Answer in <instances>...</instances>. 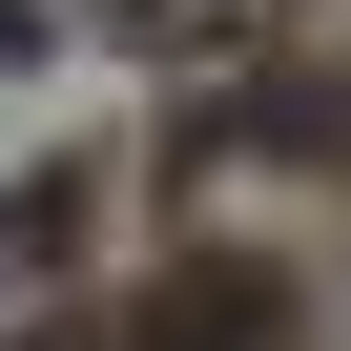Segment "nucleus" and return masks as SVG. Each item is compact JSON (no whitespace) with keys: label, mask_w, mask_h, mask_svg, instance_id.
Masks as SVG:
<instances>
[{"label":"nucleus","mask_w":351,"mask_h":351,"mask_svg":"<svg viewBox=\"0 0 351 351\" xmlns=\"http://www.w3.org/2000/svg\"><path fill=\"white\" fill-rule=\"evenodd\" d=\"M145 351H269V289H207L186 330H145Z\"/></svg>","instance_id":"obj_2"},{"label":"nucleus","mask_w":351,"mask_h":351,"mask_svg":"<svg viewBox=\"0 0 351 351\" xmlns=\"http://www.w3.org/2000/svg\"><path fill=\"white\" fill-rule=\"evenodd\" d=\"M124 42H248V0H104Z\"/></svg>","instance_id":"obj_1"}]
</instances>
